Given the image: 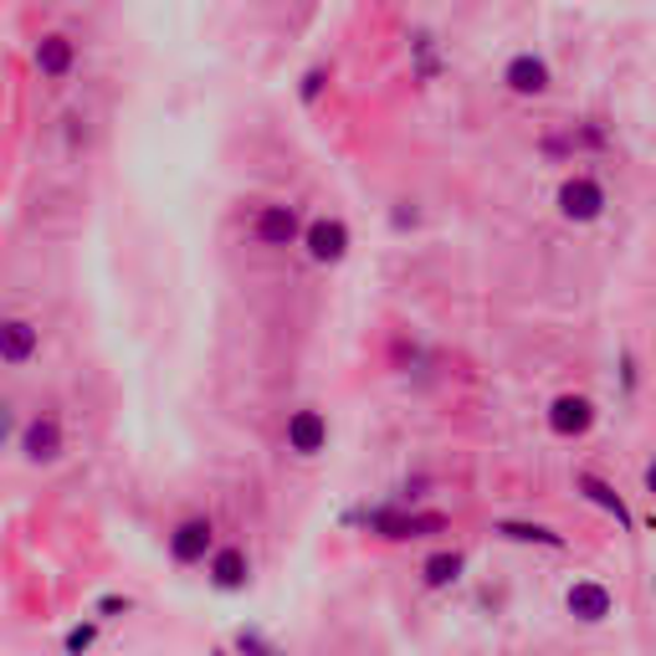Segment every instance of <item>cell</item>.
Instances as JSON below:
<instances>
[{
	"instance_id": "18",
	"label": "cell",
	"mask_w": 656,
	"mask_h": 656,
	"mask_svg": "<svg viewBox=\"0 0 656 656\" xmlns=\"http://www.w3.org/2000/svg\"><path fill=\"white\" fill-rule=\"evenodd\" d=\"M103 616H118V610H129V600H118V595H108V600H103Z\"/></svg>"
},
{
	"instance_id": "9",
	"label": "cell",
	"mask_w": 656,
	"mask_h": 656,
	"mask_svg": "<svg viewBox=\"0 0 656 656\" xmlns=\"http://www.w3.org/2000/svg\"><path fill=\"white\" fill-rule=\"evenodd\" d=\"M564 606H570L574 621L595 625V621H606L616 600H610V589H606V585H595V580H580V585H570V595H564Z\"/></svg>"
},
{
	"instance_id": "12",
	"label": "cell",
	"mask_w": 656,
	"mask_h": 656,
	"mask_svg": "<svg viewBox=\"0 0 656 656\" xmlns=\"http://www.w3.org/2000/svg\"><path fill=\"white\" fill-rule=\"evenodd\" d=\"M247 574H252V564H247L241 549H220V554L211 559V580H216L220 589H241L247 585Z\"/></svg>"
},
{
	"instance_id": "17",
	"label": "cell",
	"mask_w": 656,
	"mask_h": 656,
	"mask_svg": "<svg viewBox=\"0 0 656 656\" xmlns=\"http://www.w3.org/2000/svg\"><path fill=\"white\" fill-rule=\"evenodd\" d=\"M323 77H329V72H323V68H313V72H308V77H303V103H313V98H319V93H323Z\"/></svg>"
},
{
	"instance_id": "8",
	"label": "cell",
	"mask_w": 656,
	"mask_h": 656,
	"mask_svg": "<svg viewBox=\"0 0 656 656\" xmlns=\"http://www.w3.org/2000/svg\"><path fill=\"white\" fill-rule=\"evenodd\" d=\"M549 426H554V437H585L589 426H595V405L585 395H559L549 405Z\"/></svg>"
},
{
	"instance_id": "4",
	"label": "cell",
	"mask_w": 656,
	"mask_h": 656,
	"mask_svg": "<svg viewBox=\"0 0 656 656\" xmlns=\"http://www.w3.org/2000/svg\"><path fill=\"white\" fill-rule=\"evenodd\" d=\"M21 452H26V462H57L62 456V421L57 416H36L21 431Z\"/></svg>"
},
{
	"instance_id": "5",
	"label": "cell",
	"mask_w": 656,
	"mask_h": 656,
	"mask_svg": "<svg viewBox=\"0 0 656 656\" xmlns=\"http://www.w3.org/2000/svg\"><path fill=\"white\" fill-rule=\"evenodd\" d=\"M508 93H518V98H539L544 87H549V62L544 57H534V51H523V57H513L503 72Z\"/></svg>"
},
{
	"instance_id": "2",
	"label": "cell",
	"mask_w": 656,
	"mask_h": 656,
	"mask_svg": "<svg viewBox=\"0 0 656 656\" xmlns=\"http://www.w3.org/2000/svg\"><path fill=\"white\" fill-rule=\"evenodd\" d=\"M323 446H329V421H323V410H293V416H287V452L319 456Z\"/></svg>"
},
{
	"instance_id": "7",
	"label": "cell",
	"mask_w": 656,
	"mask_h": 656,
	"mask_svg": "<svg viewBox=\"0 0 656 656\" xmlns=\"http://www.w3.org/2000/svg\"><path fill=\"white\" fill-rule=\"evenodd\" d=\"M211 518H186L175 534H169V554L180 559V564H201L205 554H211Z\"/></svg>"
},
{
	"instance_id": "3",
	"label": "cell",
	"mask_w": 656,
	"mask_h": 656,
	"mask_svg": "<svg viewBox=\"0 0 656 656\" xmlns=\"http://www.w3.org/2000/svg\"><path fill=\"white\" fill-rule=\"evenodd\" d=\"M252 231L262 247H293V241L303 236V226H298V211H293V205H262Z\"/></svg>"
},
{
	"instance_id": "1",
	"label": "cell",
	"mask_w": 656,
	"mask_h": 656,
	"mask_svg": "<svg viewBox=\"0 0 656 656\" xmlns=\"http://www.w3.org/2000/svg\"><path fill=\"white\" fill-rule=\"evenodd\" d=\"M600 211H606V190L595 186L589 175H574V180H564L559 186V216L564 220H600Z\"/></svg>"
},
{
	"instance_id": "19",
	"label": "cell",
	"mask_w": 656,
	"mask_h": 656,
	"mask_svg": "<svg viewBox=\"0 0 656 656\" xmlns=\"http://www.w3.org/2000/svg\"><path fill=\"white\" fill-rule=\"evenodd\" d=\"M0 437H5V410H0Z\"/></svg>"
},
{
	"instance_id": "10",
	"label": "cell",
	"mask_w": 656,
	"mask_h": 656,
	"mask_svg": "<svg viewBox=\"0 0 656 656\" xmlns=\"http://www.w3.org/2000/svg\"><path fill=\"white\" fill-rule=\"evenodd\" d=\"M32 354H36V323H26V319L0 323V359H5V365H26Z\"/></svg>"
},
{
	"instance_id": "14",
	"label": "cell",
	"mask_w": 656,
	"mask_h": 656,
	"mask_svg": "<svg viewBox=\"0 0 656 656\" xmlns=\"http://www.w3.org/2000/svg\"><path fill=\"white\" fill-rule=\"evenodd\" d=\"M498 534L503 539H518V544H549V549H564L554 528H539V523H498Z\"/></svg>"
},
{
	"instance_id": "16",
	"label": "cell",
	"mask_w": 656,
	"mask_h": 656,
	"mask_svg": "<svg viewBox=\"0 0 656 656\" xmlns=\"http://www.w3.org/2000/svg\"><path fill=\"white\" fill-rule=\"evenodd\" d=\"M93 636H98L93 625H77V631H68V652H87V646H93Z\"/></svg>"
},
{
	"instance_id": "6",
	"label": "cell",
	"mask_w": 656,
	"mask_h": 656,
	"mask_svg": "<svg viewBox=\"0 0 656 656\" xmlns=\"http://www.w3.org/2000/svg\"><path fill=\"white\" fill-rule=\"evenodd\" d=\"M303 241H308V257H313V262H338V257L349 252V226L323 216L303 231Z\"/></svg>"
},
{
	"instance_id": "15",
	"label": "cell",
	"mask_w": 656,
	"mask_h": 656,
	"mask_svg": "<svg viewBox=\"0 0 656 656\" xmlns=\"http://www.w3.org/2000/svg\"><path fill=\"white\" fill-rule=\"evenodd\" d=\"M462 574V554H431L426 559V585L431 589H446Z\"/></svg>"
},
{
	"instance_id": "11",
	"label": "cell",
	"mask_w": 656,
	"mask_h": 656,
	"mask_svg": "<svg viewBox=\"0 0 656 656\" xmlns=\"http://www.w3.org/2000/svg\"><path fill=\"white\" fill-rule=\"evenodd\" d=\"M72 62H77V47H72L62 32L41 36V47H36V68L47 72V77H68Z\"/></svg>"
},
{
	"instance_id": "13",
	"label": "cell",
	"mask_w": 656,
	"mask_h": 656,
	"mask_svg": "<svg viewBox=\"0 0 656 656\" xmlns=\"http://www.w3.org/2000/svg\"><path fill=\"white\" fill-rule=\"evenodd\" d=\"M580 492H585L589 503H600L606 513H616V523H621V528H631V508H625V503H621V492H610L606 482H600V477H580Z\"/></svg>"
}]
</instances>
